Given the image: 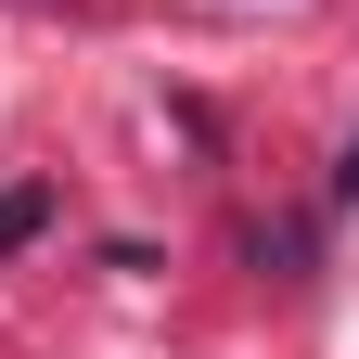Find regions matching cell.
Wrapping results in <instances>:
<instances>
[{
	"instance_id": "obj_1",
	"label": "cell",
	"mask_w": 359,
	"mask_h": 359,
	"mask_svg": "<svg viewBox=\"0 0 359 359\" xmlns=\"http://www.w3.org/2000/svg\"><path fill=\"white\" fill-rule=\"evenodd\" d=\"M39 218H52V193H39V180H26V193H0V257L39 244Z\"/></svg>"
},
{
	"instance_id": "obj_2",
	"label": "cell",
	"mask_w": 359,
	"mask_h": 359,
	"mask_svg": "<svg viewBox=\"0 0 359 359\" xmlns=\"http://www.w3.org/2000/svg\"><path fill=\"white\" fill-rule=\"evenodd\" d=\"M334 205H359V142H346V167H334Z\"/></svg>"
}]
</instances>
